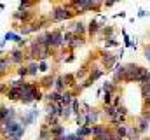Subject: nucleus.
<instances>
[{
  "label": "nucleus",
  "mask_w": 150,
  "mask_h": 140,
  "mask_svg": "<svg viewBox=\"0 0 150 140\" xmlns=\"http://www.w3.org/2000/svg\"><path fill=\"white\" fill-rule=\"evenodd\" d=\"M0 135L4 140H23L25 128L19 124V121H5L0 124Z\"/></svg>",
  "instance_id": "1"
},
{
  "label": "nucleus",
  "mask_w": 150,
  "mask_h": 140,
  "mask_svg": "<svg viewBox=\"0 0 150 140\" xmlns=\"http://www.w3.org/2000/svg\"><path fill=\"white\" fill-rule=\"evenodd\" d=\"M75 12H77V11L74 9L72 4L58 5V7H54L52 12H51V21H63V19H68V18L74 16Z\"/></svg>",
  "instance_id": "2"
},
{
  "label": "nucleus",
  "mask_w": 150,
  "mask_h": 140,
  "mask_svg": "<svg viewBox=\"0 0 150 140\" xmlns=\"http://www.w3.org/2000/svg\"><path fill=\"white\" fill-rule=\"evenodd\" d=\"M9 63L11 65H23V61L26 60V54L21 51V49H14V51H11L9 53Z\"/></svg>",
  "instance_id": "3"
},
{
  "label": "nucleus",
  "mask_w": 150,
  "mask_h": 140,
  "mask_svg": "<svg viewBox=\"0 0 150 140\" xmlns=\"http://www.w3.org/2000/svg\"><path fill=\"white\" fill-rule=\"evenodd\" d=\"M38 116V110H32V112H28V114H23V116H18L19 117V124L23 126V128H26L28 124H32L33 121H35V117Z\"/></svg>",
  "instance_id": "4"
},
{
  "label": "nucleus",
  "mask_w": 150,
  "mask_h": 140,
  "mask_svg": "<svg viewBox=\"0 0 150 140\" xmlns=\"http://www.w3.org/2000/svg\"><path fill=\"white\" fill-rule=\"evenodd\" d=\"M4 96L9 98L11 102H16V100H21V91H19V88H9Z\"/></svg>",
  "instance_id": "5"
},
{
  "label": "nucleus",
  "mask_w": 150,
  "mask_h": 140,
  "mask_svg": "<svg viewBox=\"0 0 150 140\" xmlns=\"http://www.w3.org/2000/svg\"><path fill=\"white\" fill-rule=\"evenodd\" d=\"M45 102L49 104H61V93H56V91H49L45 96H44Z\"/></svg>",
  "instance_id": "6"
},
{
  "label": "nucleus",
  "mask_w": 150,
  "mask_h": 140,
  "mask_svg": "<svg viewBox=\"0 0 150 140\" xmlns=\"http://www.w3.org/2000/svg\"><path fill=\"white\" fill-rule=\"evenodd\" d=\"M65 88H67V86H65L63 75H61V77H56V79H54V91H56V93H63Z\"/></svg>",
  "instance_id": "7"
},
{
  "label": "nucleus",
  "mask_w": 150,
  "mask_h": 140,
  "mask_svg": "<svg viewBox=\"0 0 150 140\" xmlns=\"http://www.w3.org/2000/svg\"><path fill=\"white\" fill-rule=\"evenodd\" d=\"M107 131H108V130H107L105 126H101V124H100V126H93V128H91V135H93L94 139H98V137L105 135Z\"/></svg>",
  "instance_id": "8"
},
{
  "label": "nucleus",
  "mask_w": 150,
  "mask_h": 140,
  "mask_svg": "<svg viewBox=\"0 0 150 140\" xmlns=\"http://www.w3.org/2000/svg\"><path fill=\"white\" fill-rule=\"evenodd\" d=\"M9 65H11V63H9V58H7V56H0V77L7 72Z\"/></svg>",
  "instance_id": "9"
},
{
  "label": "nucleus",
  "mask_w": 150,
  "mask_h": 140,
  "mask_svg": "<svg viewBox=\"0 0 150 140\" xmlns=\"http://www.w3.org/2000/svg\"><path fill=\"white\" fill-rule=\"evenodd\" d=\"M26 69H28V75H30V77H35L38 74V63L37 61H30V63L26 65Z\"/></svg>",
  "instance_id": "10"
},
{
  "label": "nucleus",
  "mask_w": 150,
  "mask_h": 140,
  "mask_svg": "<svg viewBox=\"0 0 150 140\" xmlns=\"http://www.w3.org/2000/svg\"><path fill=\"white\" fill-rule=\"evenodd\" d=\"M54 75H47V77H44L42 79V82H40V88H52L54 86Z\"/></svg>",
  "instance_id": "11"
},
{
  "label": "nucleus",
  "mask_w": 150,
  "mask_h": 140,
  "mask_svg": "<svg viewBox=\"0 0 150 140\" xmlns=\"http://www.w3.org/2000/svg\"><path fill=\"white\" fill-rule=\"evenodd\" d=\"M75 135H79V137H91V128L89 126H80V128H77V131H75Z\"/></svg>",
  "instance_id": "12"
},
{
  "label": "nucleus",
  "mask_w": 150,
  "mask_h": 140,
  "mask_svg": "<svg viewBox=\"0 0 150 140\" xmlns=\"http://www.w3.org/2000/svg\"><path fill=\"white\" fill-rule=\"evenodd\" d=\"M40 140H51V130H49V126H45V124H42V128H40Z\"/></svg>",
  "instance_id": "13"
},
{
  "label": "nucleus",
  "mask_w": 150,
  "mask_h": 140,
  "mask_svg": "<svg viewBox=\"0 0 150 140\" xmlns=\"http://www.w3.org/2000/svg\"><path fill=\"white\" fill-rule=\"evenodd\" d=\"M100 28H101V26H100V23H98L96 19H93V21L89 23L87 32H89V35H94V34H98V32H100Z\"/></svg>",
  "instance_id": "14"
},
{
  "label": "nucleus",
  "mask_w": 150,
  "mask_h": 140,
  "mask_svg": "<svg viewBox=\"0 0 150 140\" xmlns=\"http://www.w3.org/2000/svg\"><path fill=\"white\" fill-rule=\"evenodd\" d=\"M72 30H74V35L77 34V37H79V35H82L84 32H86V26H84V23H80V21H79V23H75V25H74V28H72Z\"/></svg>",
  "instance_id": "15"
},
{
  "label": "nucleus",
  "mask_w": 150,
  "mask_h": 140,
  "mask_svg": "<svg viewBox=\"0 0 150 140\" xmlns=\"http://www.w3.org/2000/svg\"><path fill=\"white\" fill-rule=\"evenodd\" d=\"M7 40H14V42H18V40H21V35L14 34V32H7L5 37H4V42H7Z\"/></svg>",
  "instance_id": "16"
},
{
  "label": "nucleus",
  "mask_w": 150,
  "mask_h": 140,
  "mask_svg": "<svg viewBox=\"0 0 150 140\" xmlns=\"http://www.w3.org/2000/svg\"><path fill=\"white\" fill-rule=\"evenodd\" d=\"M115 69H117V70H115V75H113V81L117 82L119 79H124V67H122V65H117Z\"/></svg>",
  "instance_id": "17"
},
{
  "label": "nucleus",
  "mask_w": 150,
  "mask_h": 140,
  "mask_svg": "<svg viewBox=\"0 0 150 140\" xmlns=\"http://www.w3.org/2000/svg\"><path fill=\"white\" fill-rule=\"evenodd\" d=\"M82 44H84V39H82V37H77V35H75L74 39H72V42H70L68 46H70L72 49H75V47H79V46H82Z\"/></svg>",
  "instance_id": "18"
},
{
  "label": "nucleus",
  "mask_w": 150,
  "mask_h": 140,
  "mask_svg": "<svg viewBox=\"0 0 150 140\" xmlns=\"http://www.w3.org/2000/svg\"><path fill=\"white\" fill-rule=\"evenodd\" d=\"M7 116H9V107H4V105H0V124L7 119Z\"/></svg>",
  "instance_id": "19"
},
{
  "label": "nucleus",
  "mask_w": 150,
  "mask_h": 140,
  "mask_svg": "<svg viewBox=\"0 0 150 140\" xmlns=\"http://www.w3.org/2000/svg\"><path fill=\"white\" fill-rule=\"evenodd\" d=\"M33 5H35V2H21L19 9L21 11H30V9H33Z\"/></svg>",
  "instance_id": "20"
},
{
  "label": "nucleus",
  "mask_w": 150,
  "mask_h": 140,
  "mask_svg": "<svg viewBox=\"0 0 150 140\" xmlns=\"http://www.w3.org/2000/svg\"><path fill=\"white\" fill-rule=\"evenodd\" d=\"M18 75L23 77V79L28 75V69H26V65H19V67H18Z\"/></svg>",
  "instance_id": "21"
},
{
  "label": "nucleus",
  "mask_w": 150,
  "mask_h": 140,
  "mask_svg": "<svg viewBox=\"0 0 150 140\" xmlns=\"http://www.w3.org/2000/svg\"><path fill=\"white\" fill-rule=\"evenodd\" d=\"M113 89H115V86H113L112 82H105V84H103V91H105V93H110V95H112Z\"/></svg>",
  "instance_id": "22"
},
{
  "label": "nucleus",
  "mask_w": 150,
  "mask_h": 140,
  "mask_svg": "<svg viewBox=\"0 0 150 140\" xmlns=\"http://www.w3.org/2000/svg\"><path fill=\"white\" fill-rule=\"evenodd\" d=\"M47 70H49L47 61H38V72H47Z\"/></svg>",
  "instance_id": "23"
},
{
  "label": "nucleus",
  "mask_w": 150,
  "mask_h": 140,
  "mask_svg": "<svg viewBox=\"0 0 150 140\" xmlns=\"http://www.w3.org/2000/svg\"><path fill=\"white\" fill-rule=\"evenodd\" d=\"M113 46H119V42H117L115 39H107V42H105V47H113Z\"/></svg>",
  "instance_id": "24"
},
{
  "label": "nucleus",
  "mask_w": 150,
  "mask_h": 140,
  "mask_svg": "<svg viewBox=\"0 0 150 140\" xmlns=\"http://www.w3.org/2000/svg\"><path fill=\"white\" fill-rule=\"evenodd\" d=\"M147 124H149V119H142V121H140V128H138V130H140V131H145V130H147Z\"/></svg>",
  "instance_id": "25"
},
{
  "label": "nucleus",
  "mask_w": 150,
  "mask_h": 140,
  "mask_svg": "<svg viewBox=\"0 0 150 140\" xmlns=\"http://www.w3.org/2000/svg\"><path fill=\"white\" fill-rule=\"evenodd\" d=\"M7 89H9V84L7 82H0V95H5Z\"/></svg>",
  "instance_id": "26"
},
{
  "label": "nucleus",
  "mask_w": 150,
  "mask_h": 140,
  "mask_svg": "<svg viewBox=\"0 0 150 140\" xmlns=\"http://www.w3.org/2000/svg\"><path fill=\"white\" fill-rule=\"evenodd\" d=\"M65 140H86V139H82V137H79V135H67V137H65Z\"/></svg>",
  "instance_id": "27"
},
{
  "label": "nucleus",
  "mask_w": 150,
  "mask_h": 140,
  "mask_svg": "<svg viewBox=\"0 0 150 140\" xmlns=\"http://www.w3.org/2000/svg\"><path fill=\"white\" fill-rule=\"evenodd\" d=\"M145 56H147V60L150 61V47H149V46L145 47Z\"/></svg>",
  "instance_id": "28"
},
{
  "label": "nucleus",
  "mask_w": 150,
  "mask_h": 140,
  "mask_svg": "<svg viewBox=\"0 0 150 140\" xmlns=\"http://www.w3.org/2000/svg\"><path fill=\"white\" fill-rule=\"evenodd\" d=\"M0 82H2V81H0Z\"/></svg>",
  "instance_id": "29"
}]
</instances>
